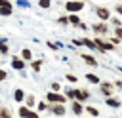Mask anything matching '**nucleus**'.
Returning <instances> with one entry per match:
<instances>
[{
  "label": "nucleus",
  "mask_w": 122,
  "mask_h": 118,
  "mask_svg": "<svg viewBox=\"0 0 122 118\" xmlns=\"http://www.w3.org/2000/svg\"><path fill=\"white\" fill-rule=\"evenodd\" d=\"M17 114H19V116H27V114H34V110H32L30 107H27V105H21L19 110H17Z\"/></svg>",
  "instance_id": "0eeeda50"
},
{
  "label": "nucleus",
  "mask_w": 122,
  "mask_h": 118,
  "mask_svg": "<svg viewBox=\"0 0 122 118\" xmlns=\"http://www.w3.org/2000/svg\"><path fill=\"white\" fill-rule=\"evenodd\" d=\"M46 101L48 103H65V97L59 95L57 91H50V93H46Z\"/></svg>",
  "instance_id": "f03ea898"
},
{
  "label": "nucleus",
  "mask_w": 122,
  "mask_h": 118,
  "mask_svg": "<svg viewBox=\"0 0 122 118\" xmlns=\"http://www.w3.org/2000/svg\"><path fill=\"white\" fill-rule=\"evenodd\" d=\"M72 112H74V114H80V112H82V105H80L78 101L72 103Z\"/></svg>",
  "instance_id": "ddd939ff"
},
{
  "label": "nucleus",
  "mask_w": 122,
  "mask_h": 118,
  "mask_svg": "<svg viewBox=\"0 0 122 118\" xmlns=\"http://www.w3.org/2000/svg\"><path fill=\"white\" fill-rule=\"evenodd\" d=\"M57 23H59V25H67V23H69V17H59Z\"/></svg>",
  "instance_id": "aec40b11"
},
{
  "label": "nucleus",
  "mask_w": 122,
  "mask_h": 118,
  "mask_svg": "<svg viewBox=\"0 0 122 118\" xmlns=\"http://www.w3.org/2000/svg\"><path fill=\"white\" fill-rule=\"evenodd\" d=\"M11 69L13 70H25V59L21 55H11Z\"/></svg>",
  "instance_id": "f257e3e1"
},
{
  "label": "nucleus",
  "mask_w": 122,
  "mask_h": 118,
  "mask_svg": "<svg viewBox=\"0 0 122 118\" xmlns=\"http://www.w3.org/2000/svg\"><path fill=\"white\" fill-rule=\"evenodd\" d=\"M86 78H88V80H90V82H97V76H93V74H88V76H86Z\"/></svg>",
  "instance_id": "4be33fe9"
},
{
  "label": "nucleus",
  "mask_w": 122,
  "mask_h": 118,
  "mask_svg": "<svg viewBox=\"0 0 122 118\" xmlns=\"http://www.w3.org/2000/svg\"><path fill=\"white\" fill-rule=\"evenodd\" d=\"M0 114H2V116H8V118L11 116V112H10V110H8L6 107H2V108H0Z\"/></svg>",
  "instance_id": "6ab92c4d"
},
{
  "label": "nucleus",
  "mask_w": 122,
  "mask_h": 118,
  "mask_svg": "<svg viewBox=\"0 0 122 118\" xmlns=\"http://www.w3.org/2000/svg\"><path fill=\"white\" fill-rule=\"evenodd\" d=\"M50 110H51L53 114H57V116L65 114V107H63V103H50Z\"/></svg>",
  "instance_id": "7ed1b4c3"
},
{
  "label": "nucleus",
  "mask_w": 122,
  "mask_h": 118,
  "mask_svg": "<svg viewBox=\"0 0 122 118\" xmlns=\"http://www.w3.org/2000/svg\"><path fill=\"white\" fill-rule=\"evenodd\" d=\"M48 48H51V49H57V44H53V42H48Z\"/></svg>",
  "instance_id": "b1692460"
},
{
  "label": "nucleus",
  "mask_w": 122,
  "mask_h": 118,
  "mask_svg": "<svg viewBox=\"0 0 122 118\" xmlns=\"http://www.w3.org/2000/svg\"><path fill=\"white\" fill-rule=\"evenodd\" d=\"M10 53V46H8V40L0 38V55H8Z\"/></svg>",
  "instance_id": "6e6552de"
},
{
  "label": "nucleus",
  "mask_w": 122,
  "mask_h": 118,
  "mask_svg": "<svg viewBox=\"0 0 122 118\" xmlns=\"http://www.w3.org/2000/svg\"><path fill=\"white\" fill-rule=\"evenodd\" d=\"M25 97H27V93H25L21 88H15V91H13V101H15V103H23Z\"/></svg>",
  "instance_id": "39448f33"
},
{
  "label": "nucleus",
  "mask_w": 122,
  "mask_h": 118,
  "mask_svg": "<svg viewBox=\"0 0 122 118\" xmlns=\"http://www.w3.org/2000/svg\"><path fill=\"white\" fill-rule=\"evenodd\" d=\"M59 89H61V86H59L57 82H53V84H51V91H59Z\"/></svg>",
  "instance_id": "412c9836"
},
{
  "label": "nucleus",
  "mask_w": 122,
  "mask_h": 118,
  "mask_svg": "<svg viewBox=\"0 0 122 118\" xmlns=\"http://www.w3.org/2000/svg\"><path fill=\"white\" fill-rule=\"evenodd\" d=\"M0 116H2V114H0Z\"/></svg>",
  "instance_id": "bb28decb"
},
{
  "label": "nucleus",
  "mask_w": 122,
  "mask_h": 118,
  "mask_svg": "<svg viewBox=\"0 0 122 118\" xmlns=\"http://www.w3.org/2000/svg\"><path fill=\"white\" fill-rule=\"evenodd\" d=\"M69 23H72V25H78V23H80V19H78L76 15H69Z\"/></svg>",
  "instance_id": "2eb2a0df"
},
{
  "label": "nucleus",
  "mask_w": 122,
  "mask_h": 118,
  "mask_svg": "<svg viewBox=\"0 0 122 118\" xmlns=\"http://www.w3.org/2000/svg\"><path fill=\"white\" fill-rule=\"evenodd\" d=\"M38 6L40 8H50L51 6V0H38Z\"/></svg>",
  "instance_id": "4468645a"
},
{
  "label": "nucleus",
  "mask_w": 122,
  "mask_h": 118,
  "mask_svg": "<svg viewBox=\"0 0 122 118\" xmlns=\"http://www.w3.org/2000/svg\"><path fill=\"white\" fill-rule=\"evenodd\" d=\"M0 63H2V55H0Z\"/></svg>",
  "instance_id": "a878e982"
},
{
  "label": "nucleus",
  "mask_w": 122,
  "mask_h": 118,
  "mask_svg": "<svg viewBox=\"0 0 122 118\" xmlns=\"http://www.w3.org/2000/svg\"><path fill=\"white\" fill-rule=\"evenodd\" d=\"M40 67H42V59H34V61H30V69L34 70V72H40Z\"/></svg>",
  "instance_id": "9d476101"
},
{
  "label": "nucleus",
  "mask_w": 122,
  "mask_h": 118,
  "mask_svg": "<svg viewBox=\"0 0 122 118\" xmlns=\"http://www.w3.org/2000/svg\"><path fill=\"white\" fill-rule=\"evenodd\" d=\"M88 112H90V114H97V110H95V108H92V107H88Z\"/></svg>",
  "instance_id": "393cba45"
},
{
  "label": "nucleus",
  "mask_w": 122,
  "mask_h": 118,
  "mask_svg": "<svg viewBox=\"0 0 122 118\" xmlns=\"http://www.w3.org/2000/svg\"><path fill=\"white\" fill-rule=\"evenodd\" d=\"M67 80H69V82H76V76H72V74H67Z\"/></svg>",
  "instance_id": "5701e85b"
},
{
  "label": "nucleus",
  "mask_w": 122,
  "mask_h": 118,
  "mask_svg": "<svg viewBox=\"0 0 122 118\" xmlns=\"http://www.w3.org/2000/svg\"><path fill=\"white\" fill-rule=\"evenodd\" d=\"M13 13V6L10 4V6H0V15L2 17H10Z\"/></svg>",
  "instance_id": "423d86ee"
},
{
  "label": "nucleus",
  "mask_w": 122,
  "mask_h": 118,
  "mask_svg": "<svg viewBox=\"0 0 122 118\" xmlns=\"http://www.w3.org/2000/svg\"><path fill=\"white\" fill-rule=\"evenodd\" d=\"M4 80H8V70L0 69V82H4Z\"/></svg>",
  "instance_id": "dca6fc26"
},
{
  "label": "nucleus",
  "mask_w": 122,
  "mask_h": 118,
  "mask_svg": "<svg viewBox=\"0 0 122 118\" xmlns=\"http://www.w3.org/2000/svg\"><path fill=\"white\" fill-rule=\"evenodd\" d=\"M97 15H99L101 19H107V17H109V11H107L105 8H97Z\"/></svg>",
  "instance_id": "f8f14e48"
},
{
  "label": "nucleus",
  "mask_w": 122,
  "mask_h": 118,
  "mask_svg": "<svg viewBox=\"0 0 122 118\" xmlns=\"http://www.w3.org/2000/svg\"><path fill=\"white\" fill-rule=\"evenodd\" d=\"M82 8H84L82 2H67V4H65V10H67V11H80Z\"/></svg>",
  "instance_id": "20e7f679"
},
{
  "label": "nucleus",
  "mask_w": 122,
  "mask_h": 118,
  "mask_svg": "<svg viewBox=\"0 0 122 118\" xmlns=\"http://www.w3.org/2000/svg\"><path fill=\"white\" fill-rule=\"evenodd\" d=\"M25 105L32 108V107L36 105V99H34V95H27V97H25Z\"/></svg>",
  "instance_id": "9b49d317"
},
{
  "label": "nucleus",
  "mask_w": 122,
  "mask_h": 118,
  "mask_svg": "<svg viewBox=\"0 0 122 118\" xmlns=\"http://www.w3.org/2000/svg\"><path fill=\"white\" fill-rule=\"evenodd\" d=\"M82 57H84V61H86V63H90V65H95V59H93V57H90V55H82Z\"/></svg>",
  "instance_id": "f3484780"
},
{
  "label": "nucleus",
  "mask_w": 122,
  "mask_h": 118,
  "mask_svg": "<svg viewBox=\"0 0 122 118\" xmlns=\"http://www.w3.org/2000/svg\"><path fill=\"white\" fill-rule=\"evenodd\" d=\"M19 55H21V57H23V59H25V61H32V51H30V49H29V48H23V49H21V53H19Z\"/></svg>",
  "instance_id": "1a4fd4ad"
},
{
  "label": "nucleus",
  "mask_w": 122,
  "mask_h": 118,
  "mask_svg": "<svg viewBox=\"0 0 122 118\" xmlns=\"http://www.w3.org/2000/svg\"><path fill=\"white\" fill-rule=\"evenodd\" d=\"M48 107H50V105H48V101H46V103H38V112H42V110H46Z\"/></svg>",
  "instance_id": "a211bd4d"
}]
</instances>
